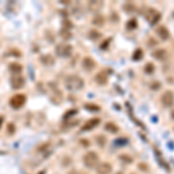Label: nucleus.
I'll list each match as a JSON object with an SVG mask.
<instances>
[{
    "mask_svg": "<svg viewBox=\"0 0 174 174\" xmlns=\"http://www.w3.org/2000/svg\"><path fill=\"white\" fill-rule=\"evenodd\" d=\"M161 102L165 107H172L174 103V95L171 91H166L161 95Z\"/></svg>",
    "mask_w": 174,
    "mask_h": 174,
    "instance_id": "423d86ee",
    "label": "nucleus"
},
{
    "mask_svg": "<svg viewBox=\"0 0 174 174\" xmlns=\"http://www.w3.org/2000/svg\"><path fill=\"white\" fill-rule=\"evenodd\" d=\"M24 83H26L24 77L21 76L20 73H19V74H14V76H12L11 85L14 89H20V88H22V87L24 86Z\"/></svg>",
    "mask_w": 174,
    "mask_h": 174,
    "instance_id": "39448f33",
    "label": "nucleus"
},
{
    "mask_svg": "<svg viewBox=\"0 0 174 174\" xmlns=\"http://www.w3.org/2000/svg\"><path fill=\"white\" fill-rule=\"evenodd\" d=\"M152 55L154 58H157V59H159V60H163V59L166 58V51H165L164 49H158V50H156Z\"/></svg>",
    "mask_w": 174,
    "mask_h": 174,
    "instance_id": "ddd939ff",
    "label": "nucleus"
},
{
    "mask_svg": "<svg viewBox=\"0 0 174 174\" xmlns=\"http://www.w3.org/2000/svg\"><path fill=\"white\" fill-rule=\"evenodd\" d=\"M8 128H10V133H13V132H14V127H13V124H8Z\"/></svg>",
    "mask_w": 174,
    "mask_h": 174,
    "instance_id": "b1692460",
    "label": "nucleus"
},
{
    "mask_svg": "<svg viewBox=\"0 0 174 174\" xmlns=\"http://www.w3.org/2000/svg\"><path fill=\"white\" fill-rule=\"evenodd\" d=\"M136 26H137V24H136V22L133 21V20H131V21L127 24V27H129V28H131V29H132V28H135Z\"/></svg>",
    "mask_w": 174,
    "mask_h": 174,
    "instance_id": "5701e85b",
    "label": "nucleus"
},
{
    "mask_svg": "<svg viewBox=\"0 0 174 174\" xmlns=\"http://www.w3.org/2000/svg\"><path fill=\"white\" fill-rule=\"evenodd\" d=\"M142 56H143V51H142L141 49H138V50H136L135 51V54H133V60H139L142 58Z\"/></svg>",
    "mask_w": 174,
    "mask_h": 174,
    "instance_id": "412c9836",
    "label": "nucleus"
},
{
    "mask_svg": "<svg viewBox=\"0 0 174 174\" xmlns=\"http://www.w3.org/2000/svg\"><path fill=\"white\" fill-rule=\"evenodd\" d=\"M153 69H154V67H153V65L151 64V63H149L147 65L145 66V71H146L147 73H151V72L153 71Z\"/></svg>",
    "mask_w": 174,
    "mask_h": 174,
    "instance_id": "4be33fe9",
    "label": "nucleus"
},
{
    "mask_svg": "<svg viewBox=\"0 0 174 174\" xmlns=\"http://www.w3.org/2000/svg\"><path fill=\"white\" fill-rule=\"evenodd\" d=\"M157 34H158V36L161 38V40H168V37H170V32H168V29L166 28V27H159L158 29H157Z\"/></svg>",
    "mask_w": 174,
    "mask_h": 174,
    "instance_id": "9b49d317",
    "label": "nucleus"
},
{
    "mask_svg": "<svg viewBox=\"0 0 174 174\" xmlns=\"http://www.w3.org/2000/svg\"><path fill=\"white\" fill-rule=\"evenodd\" d=\"M99 156L97 152L94 151H89L87 152L84 158H83V163L86 166L87 168H94V167H98L99 165Z\"/></svg>",
    "mask_w": 174,
    "mask_h": 174,
    "instance_id": "f03ea898",
    "label": "nucleus"
},
{
    "mask_svg": "<svg viewBox=\"0 0 174 174\" xmlns=\"http://www.w3.org/2000/svg\"><path fill=\"white\" fill-rule=\"evenodd\" d=\"M81 64H83L84 70H86V71H92V70L95 67V62H94V59L91 58V57H85V58L83 59Z\"/></svg>",
    "mask_w": 174,
    "mask_h": 174,
    "instance_id": "1a4fd4ad",
    "label": "nucleus"
},
{
    "mask_svg": "<svg viewBox=\"0 0 174 174\" xmlns=\"http://www.w3.org/2000/svg\"><path fill=\"white\" fill-rule=\"evenodd\" d=\"M97 144H98L100 147H103L106 145V137L100 135V136H97Z\"/></svg>",
    "mask_w": 174,
    "mask_h": 174,
    "instance_id": "dca6fc26",
    "label": "nucleus"
},
{
    "mask_svg": "<svg viewBox=\"0 0 174 174\" xmlns=\"http://www.w3.org/2000/svg\"><path fill=\"white\" fill-rule=\"evenodd\" d=\"M10 70L14 74H19L22 71V66L20 64H18V63H12L11 65H10Z\"/></svg>",
    "mask_w": 174,
    "mask_h": 174,
    "instance_id": "2eb2a0df",
    "label": "nucleus"
},
{
    "mask_svg": "<svg viewBox=\"0 0 174 174\" xmlns=\"http://www.w3.org/2000/svg\"><path fill=\"white\" fill-rule=\"evenodd\" d=\"M26 95L24 94H15L14 97H12L10 100V105H11L12 108L14 109H19L21 108L22 106L26 103Z\"/></svg>",
    "mask_w": 174,
    "mask_h": 174,
    "instance_id": "20e7f679",
    "label": "nucleus"
},
{
    "mask_svg": "<svg viewBox=\"0 0 174 174\" xmlns=\"http://www.w3.org/2000/svg\"><path fill=\"white\" fill-rule=\"evenodd\" d=\"M93 23L97 24V26H102L105 23V20H103V16L99 15V16H95L94 20H93Z\"/></svg>",
    "mask_w": 174,
    "mask_h": 174,
    "instance_id": "a211bd4d",
    "label": "nucleus"
},
{
    "mask_svg": "<svg viewBox=\"0 0 174 174\" xmlns=\"http://www.w3.org/2000/svg\"><path fill=\"white\" fill-rule=\"evenodd\" d=\"M111 171H113V167L109 163H102L98 165V167H97L98 174H110Z\"/></svg>",
    "mask_w": 174,
    "mask_h": 174,
    "instance_id": "0eeeda50",
    "label": "nucleus"
},
{
    "mask_svg": "<svg viewBox=\"0 0 174 174\" xmlns=\"http://www.w3.org/2000/svg\"><path fill=\"white\" fill-rule=\"evenodd\" d=\"M72 54V45L70 44H58L56 48V55L62 58H67Z\"/></svg>",
    "mask_w": 174,
    "mask_h": 174,
    "instance_id": "7ed1b4c3",
    "label": "nucleus"
},
{
    "mask_svg": "<svg viewBox=\"0 0 174 174\" xmlns=\"http://www.w3.org/2000/svg\"><path fill=\"white\" fill-rule=\"evenodd\" d=\"M40 174H45V171H42V172H41Z\"/></svg>",
    "mask_w": 174,
    "mask_h": 174,
    "instance_id": "bb28decb",
    "label": "nucleus"
},
{
    "mask_svg": "<svg viewBox=\"0 0 174 174\" xmlns=\"http://www.w3.org/2000/svg\"><path fill=\"white\" fill-rule=\"evenodd\" d=\"M49 146H50V143H45V144H42L41 146H38V147H37V152H43V151L49 150Z\"/></svg>",
    "mask_w": 174,
    "mask_h": 174,
    "instance_id": "aec40b11",
    "label": "nucleus"
},
{
    "mask_svg": "<svg viewBox=\"0 0 174 174\" xmlns=\"http://www.w3.org/2000/svg\"><path fill=\"white\" fill-rule=\"evenodd\" d=\"M99 123H100V119H92V120L87 121L86 123L81 127V131H89L92 130V129H94L97 125H98Z\"/></svg>",
    "mask_w": 174,
    "mask_h": 174,
    "instance_id": "6e6552de",
    "label": "nucleus"
},
{
    "mask_svg": "<svg viewBox=\"0 0 174 174\" xmlns=\"http://www.w3.org/2000/svg\"><path fill=\"white\" fill-rule=\"evenodd\" d=\"M107 80H108V76H107L105 72H99L98 74L95 76V81L98 83L99 85H105V84H107Z\"/></svg>",
    "mask_w": 174,
    "mask_h": 174,
    "instance_id": "f8f14e48",
    "label": "nucleus"
},
{
    "mask_svg": "<svg viewBox=\"0 0 174 174\" xmlns=\"http://www.w3.org/2000/svg\"><path fill=\"white\" fill-rule=\"evenodd\" d=\"M132 174H135V173H132Z\"/></svg>",
    "mask_w": 174,
    "mask_h": 174,
    "instance_id": "c85d7f7f",
    "label": "nucleus"
},
{
    "mask_svg": "<svg viewBox=\"0 0 174 174\" xmlns=\"http://www.w3.org/2000/svg\"><path fill=\"white\" fill-rule=\"evenodd\" d=\"M117 174H123V173H122V172H119V173H117Z\"/></svg>",
    "mask_w": 174,
    "mask_h": 174,
    "instance_id": "cd10ccee",
    "label": "nucleus"
},
{
    "mask_svg": "<svg viewBox=\"0 0 174 174\" xmlns=\"http://www.w3.org/2000/svg\"><path fill=\"white\" fill-rule=\"evenodd\" d=\"M105 129L109 132H111V133H116V132H119V127L116 125V124H114V123H111V122H108L106 125H105Z\"/></svg>",
    "mask_w": 174,
    "mask_h": 174,
    "instance_id": "4468645a",
    "label": "nucleus"
},
{
    "mask_svg": "<svg viewBox=\"0 0 174 174\" xmlns=\"http://www.w3.org/2000/svg\"><path fill=\"white\" fill-rule=\"evenodd\" d=\"M41 63L44 64L45 66H51L52 64H55V58L51 55H43L41 58H40Z\"/></svg>",
    "mask_w": 174,
    "mask_h": 174,
    "instance_id": "9d476101",
    "label": "nucleus"
},
{
    "mask_svg": "<svg viewBox=\"0 0 174 174\" xmlns=\"http://www.w3.org/2000/svg\"><path fill=\"white\" fill-rule=\"evenodd\" d=\"M2 121H4V117L0 116V127H1V124H2Z\"/></svg>",
    "mask_w": 174,
    "mask_h": 174,
    "instance_id": "a878e982",
    "label": "nucleus"
},
{
    "mask_svg": "<svg viewBox=\"0 0 174 174\" xmlns=\"http://www.w3.org/2000/svg\"><path fill=\"white\" fill-rule=\"evenodd\" d=\"M84 80L80 78V77L76 76V74H72V76L66 77L65 79V87L69 91H79L81 88H84Z\"/></svg>",
    "mask_w": 174,
    "mask_h": 174,
    "instance_id": "f257e3e1",
    "label": "nucleus"
},
{
    "mask_svg": "<svg viewBox=\"0 0 174 174\" xmlns=\"http://www.w3.org/2000/svg\"><path fill=\"white\" fill-rule=\"evenodd\" d=\"M139 166H141V167H142V168H141L142 171H144V172H145V171H147V166H144L143 164H141Z\"/></svg>",
    "mask_w": 174,
    "mask_h": 174,
    "instance_id": "393cba45",
    "label": "nucleus"
},
{
    "mask_svg": "<svg viewBox=\"0 0 174 174\" xmlns=\"http://www.w3.org/2000/svg\"><path fill=\"white\" fill-rule=\"evenodd\" d=\"M120 159L123 161V163H125V164H131L132 163V158H131L130 156H128V154H121Z\"/></svg>",
    "mask_w": 174,
    "mask_h": 174,
    "instance_id": "f3484780",
    "label": "nucleus"
},
{
    "mask_svg": "<svg viewBox=\"0 0 174 174\" xmlns=\"http://www.w3.org/2000/svg\"><path fill=\"white\" fill-rule=\"evenodd\" d=\"M88 36H89V38H92V40H97V38H99V37L101 36V34L98 33L97 30H91V32L88 33Z\"/></svg>",
    "mask_w": 174,
    "mask_h": 174,
    "instance_id": "6ab92c4d",
    "label": "nucleus"
}]
</instances>
